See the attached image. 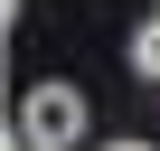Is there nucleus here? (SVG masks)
<instances>
[{"label": "nucleus", "mask_w": 160, "mask_h": 151, "mask_svg": "<svg viewBox=\"0 0 160 151\" xmlns=\"http://www.w3.org/2000/svg\"><path fill=\"white\" fill-rule=\"evenodd\" d=\"M19 151H75L85 142V95L66 85V76H47V85H28L19 95V132H10Z\"/></svg>", "instance_id": "obj_1"}, {"label": "nucleus", "mask_w": 160, "mask_h": 151, "mask_svg": "<svg viewBox=\"0 0 160 151\" xmlns=\"http://www.w3.org/2000/svg\"><path fill=\"white\" fill-rule=\"evenodd\" d=\"M132 76H141V85H160V19L132 29Z\"/></svg>", "instance_id": "obj_2"}, {"label": "nucleus", "mask_w": 160, "mask_h": 151, "mask_svg": "<svg viewBox=\"0 0 160 151\" xmlns=\"http://www.w3.org/2000/svg\"><path fill=\"white\" fill-rule=\"evenodd\" d=\"M104 151H151V142H104Z\"/></svg>", "instance_id": "obj_3"}, {"label": "nucleus", "mask_w": 160, "mask_h": 151, "mask_svg": "<svg viewBox=\"0 0 160 151\" xmlns=\"http://www.w3.org/2000/svg\"><path fill=\"white\" fill-rule=\"evenodd\" d=\"M10 151H19V142H10Z\"/></svg>", "instance_id": "obj_4"}]
</instances>
